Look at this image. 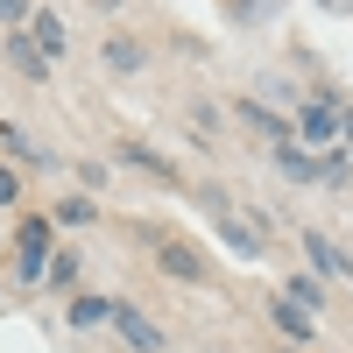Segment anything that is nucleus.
Returning <instances> with one entry per match:
<instances>
[{
  "label": "nucleus",
  "mask_w": 353,
  "mask_h": 353,
  "mask_svg": "<svg viewBox=\"0 0 353 353\" xmlns=\"http://www.w3.org/2000/svg\"><path fill=\"white\" fill-rule=\"evenodd\" d=\"M21 191H28V176L14 163H0V212H21Z\"/></svg>",
  "instance_id": "nucleus-22"
},
{
  "label": "nucleus",
  "mask_w": 353,
  "mask_h": 353,
  "mask_svg": "<svg viewBox=\"0 0 353 353\" xmlns=\"http://www.w3.org/2000/svg\"><path fill=\"white\" fill-rule=\"evenodd\" d=\"M113 163H134V170H149V176H176V163H170V156H156L149 141H134V134L113 141Z\"/></svg>",
  "instance_id": "nucleus-18"
},
{
  "label": "nucleus",
  "mask_w": 353,
  "mask_h": 353,
  "mask_svg": "<svg viewBox=\"0 0 353 353\" xmlns=\"http://www.w3.org/2000/svg\"><path fill=\"white\" fill-rule=\"evenodd\" d=\"M269 325L283 332V346H311V339H318V318H311V311H297L290 297H276V304H269Z\"/></svg>",
  "instance_id": "nucleus-13"
},
{
  "label": "nucleus",
  "mask_w": 353,
  "mask_h": 353,
  "mask_svg": "<svg viewBox=\"0 0 353 353\" xmlns=\"http://www.w3.org/2000/svg\"><path fill=\"white\" fill-rule=\"evenodd\" d=\"M99 71H106V78H141V71H149V50H141V36L113 28V36L99 43Z\"/></svg>",
  "instance_id": "nucleus-7"
},
{
  "label": "nucleus",
  "mask_w": 353,
  "mask_h": 353,
  "mask_svg": "<svg viewBox=\"0 0 353 353\" xmlns=\"http://www.w3.org/2000/svg\"><path fill=\"white\" fill-rule=\"evenodd\" d=\"M0 163H14L21 176L28 170H64V156L43 149V134L28 128V121H0Z\"/></svg>",
  "instance_id": "nucleus-3"
},
{
  "label": "nucleus",
  "mask_w": 353,
  "mask_h": 353,
  "mask_svg": "<svg viewBox=\"0 0 353 353\" xmlns=\"http://www.w3.org/2000/svg\"><path fill=\"white\" fill-rule=\"evenodd\" d=\"M78 276H85V248H71V241H64V248L50 254V276H43V283L57 290V297H78Z\"/></svg>",
  "instance_id": "nucleus-16"
},
{
  "label": "nucleus",
  "mask_w": 353,
  "mask_h": 353,
  "mask_svg": "<svg viewBox=\"0 0 353 353\" xmlns=\"http://www.w3.org/2000/svg\"><path fill=\"white\" fill-rule=\"evenodd\" d=\"M113 304L121 297H106V290H78V297H64V325L71 332H99V325H113Z\"/></svg>",
  "instance_id": "nucleus-9"
},
{
  "label": "nucleus",
  "mask_w": 353,
  "mask_h": 353,
  "mask_svg": "<svg viewBox=\"0 0 353 353\" xmlns=\"http://www.w3.org/2000/svg\"><path fill=\"white\" fill-rule=\"evenodd\" d=\"M212 233L233 248V261H261V254H269V248H261V233H254L241 212H233V205H219V198H212Z\"/></svg>",
  "instance_id": "nucleus-8"
},
{
  "label": "nucleus",
  "mask_w": 353,
  "mask_h": 353,
  "mask_svg": "<svg viewBox=\"0 0 353 353\" xmlns=\"http://www.w3.org/2000/svg\"><path fill=\"white\" fill-rule=\"evenodd\" d=\"M276 353H304V346H276Z\"/></svg>",
  "instance_id": "nucleus-27"
},
{
  "label": "nucleus",
  "mask_w": 353,
  "mask_h": 353,
  "mask_svg": "<svg viewBox=\"0 0 353 353\" xmlns=\"http://www.w3.org/2000/svg\"><path fill=\"white\" fill-rule=\"evenodd\" d=\"M113 332H121V346L128 353H170V339H163V325H156V318L149 311H141V304H113Z\"/></svg>",
  "instance_id": "nucleus-5"
},
{
  "label": "nucleus",
  "mask_w": 353,
  "mask_h": 353,
  "mask_svg": "<svg viewBox=\"0 0 353 353\" xmlns=\"http://www.w3.org/2000/svg\"><path fill=\"white\" fill-rule=\"evenodd\" d=\"M297 248H304V261H311V276H318V283H339V261H346V248L332 241V233L304 226V233H297Z\"/></svg>",
  "instance_id": "nucleus-10"
},
{
  "label": "nucleus",
  "mask_w": 353,
  "mask_h": 353,
  "mask_svg": "<svg viewBox=\"0 0 353 353\" xmlns=\"http://www.w3.org/2000/svg\"><path fill=\"white\" fill-rule=\"evenodd\" d=\"M339 149H346V156H353V99H346V106H339Z\"/></svg>",
  "instance_id": "nucleus-24"
},
{
  "label": "nucleus",
  "mask_w": 353,
  "mask_h": 353,
  "mask_svg": "<svg viewBox=\"0 0 353 353\" xmlns=\"http://www.w3.org/2000/svg\"><path fill=\"white\" fill-rule=\"evenodd\" d=\"M28 14H36V0H0V28H8V36L28 28Z\"/></svg>",
  "instance_id": "nucleus-23"
},
{
  "label": "nucleus",
  "mask_w": 353,
  "mask_h": 353,
  "mask_svg": "<svg viewBox=\"0 0 353 353\" xmlns=\"http://www.w3.org/2000/svg\"><path fill=\"white\" fill-rule=\"evenodd\" d=\"M290 14V0H226V28H269Z\"/></svg>",
  "instance_id": "nucleus-15"
},
{
  "label": "nucleus",
  "mask_w": 353,
  "mask_h": 353,
  "mask_svg": "<svg viewBox=\"0 0 353 353\" xmlns=\"http://www.w3.org/2000/svg\"><path fill=\"white\" fill-rule=\"evenodd\" d=\"M57 248H64L57 219H50V212H21V219H14V283H43Z\"/></svg>",
  "instance_id": "nucleus-1"
},
{
  "label": "nucleus",
  "mask_w": 353,
  "mask_h": 353,
  "mask_svg": "<svg viewBox=\"0 0 353 353\" xmlns=\"http://www.w3.org/2000/svg\"><path fill=\"white\" fill-rule=\"evenodd\" d=\"M92 8H99V14H121V8H128V0H92Z\"/></svg>",
  "instance_id": "nucleus-26"
},
{
  "label": "nucleus",
  "mask_w": 353,
  "mask_h": 353,
  "mask_svg": "<svg viewBox=\"0 0 353 353\" xmlns=\"http://www.w3.org/2000/svg\"><path fill=\"white\" fill-rule=\"evenodd\" d=\"M254 99H261V106H276V113H297V99H304V92H297V85H290L283 71H261V85H254Z\"/></svg>",
  "instance_id": "nucleus-20"
},
{
  "label": "nucleus",
  "mask_w": 353,
  "mask_h": 353,
  "mask_svg": "<svg viewBox=\"0 0 353 353\" xmlns=\"http://www.w3.org/2000/svg\"><path fill=\"white\" fill-rule=\"evenodd\" d=\"M28 43L50 57V71L64 64V57H71V21H64V8H36V14H28Z\"/></svg>",
  "instance_id": "nucleus-6"
},
{
  "label": "nucleus",
  "mask_w": 353,
  "mask_h": 353,
  "mask_svg": "<svg viewBox=\"0 0 353 353\" xmlns=\"http://www.w3.org/2000/svg\"><path fill=\"white\" fill-rule=\"evenodd\" d=\"M226 121H233V128H248L254 141H269V149H283V141H297V134H290V113L261 106L254 92H233V99H226Z\"/></svg>",
  "instance_id": "nucleus-2"
},
{
  "label": "nucleus",
  "mask_w": 353,
  "mask_h": 353,
  "mask_svg": "<svg viewBox=\"0 0 353 353\" xmlns=\"http://www.w3.org/2000/svg\"><path fill=\"white\" fill-rule=\"evenodd\" d=\"M318 191H332V198L353 191V156H346V149H325V156H318Z\"/></svg>",
  "instance_id": "nucleus-19"
},
{
  "label": "nucleus",
  "mask_w": 353,
  "mask_h": 353,
  "mask_svg": "<svg viewBox=\"0 0 353 353\" xmlns=\"http://www.w3.org/2000/svg\"><path fill=\"white\" fill-rule=\"evenodd\" d=\"M332 353H346V346H332Z\"/></svg>",
  "instance_id": "nucleus-28"
},
{
  "label": "nucleus",
  "mask_w": 353,
  "mask_h": 353,
  "mask_svg": "<svg viewBox=\"0 0 353 353\" xmlns=\"http://www.w3.org/2000/svg\"><path fill=\"white\" fill-rule=\"evenodd\" d=\"M0 50H8V64L21 71V85H50V57H43L36 43H28V28H14V36L0 43Z\"/></svg>",
  "instance_id": "nucleus-12"
},
{
  "label": "nucleus",
  "mask_w": 353,
  "mask_h": 353,
  "mask_svg": "<svg viewBox=\"0 0 353 353\" xmlns=\"http://www.w3.org/2000/svg\"><path fill=\"white\" fill-rule=\"evenodd\" d=\"M184 113H191V128H198V141H226V128H233V121H226V106H212V99H191Z\"/></svg>",
  "instance_id": "nucleus-21"
},
{
  "label": "nucleus",
  "mask_w": 353,
  "mask_h": 353,
  "mask_svg": "<svg viewBox=\"0 0 353 353\" xmlns=\"http://www.w3.org/2000/svg\"><path fill=\"white\" fill-rule=\"evenodd\" d=\"M269 163H276V176H283L290 191H318V156H311V149L283 141V149H269Z\"/></svg>",
  "instance_id": "nucleus-11"
},
{
  "label": "nucleus",
  "mask_w": 353,
  "mask_h": 353,
  "mask_svg": "<svg viewBox=\"0 0 353 353\" xmlns=\"http://www.w3.org/2000/svg\"><path fill=\"white\" fill-rule=\"evenodd\" d=\"M276 297H290V304H297V311H311V318H325L332 304H325V283H318V276H283V290H276Z\"/></svg>",
  "instance_id": "nucleus-17"
},
{
  "label": "nucleus",
  "mask_w": 353,
  "mask_h": 353,
  "mask_svg": "<svg viewBox=\"0 0 353 353\" xmlns=\"http://www.w3.org/2000/svg\"><path fill=\"white\" fill-rule=\"evenodd\" d=\"M318 8H325L332 21H353V0H318Z\"/></svg>",
  "instance_id": "nucleus-25"
},
{
  "label": "nucleus",
  "mask_w": 353,
  "mask_h": 353,
  "mask_svg": "<svg viewBox=\"0 0 353 353\" xmlns=\"http://www.w3.org/2000/svg\"><path fill=\"white\" fill-rule=\"evenodd\" d=\"M50 219H57V233H85V226L99 219V198H92V191H71V198L50 205Z\"/></svg>",
  "instance_id": "nucleus-14"
},
{
  "label": "nucleus",
  "mask_w": 353,
  "mask_h": 353,
  "mask_svg": "<svg viewBox=\"0 0 353 353\" xmlns=\"http://www.w3.org/2000/svg\"><path fill=\"white\" fill-rule=\"evenodd\" d=\"M156 269H163L170 283H184V290H205V283H212V261H205L184 233H163V241H156Z\"/></svg>",
  "instance_id": "nucleus-4"
}]
</instances>
